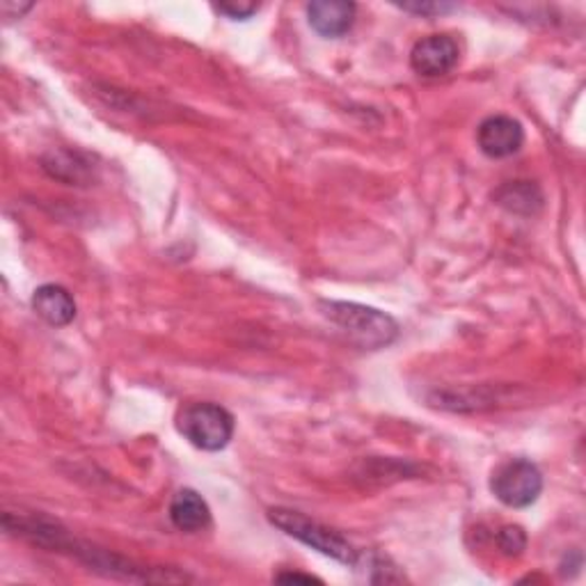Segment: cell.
I'll return each instance as SVG.
<instances>
[{"instance_id":"cell-9","label":"cell","mask_w":586,"mask_h":586,"mask_svg":"<svg viewBox=\"0 0 586 586\" xmlns=\"http://www.w3.org/2000/svg\"><path fill=\"white\" fill-rule=\"evenodd\" d=\"M170 520L182 532H202L211 523V511L200 493L184 488L172 497Z\"/></svg>"},{"instance_id":"cell-7","label":"cell","mask_w":586,"mask_h":586,"mask_svg":"<svg viewBox=\"0 0 586 586\" xmlns=\"http://www.w3.org/2000/svg\"><path fill=\"white\" fill-rule=\"evenodd\" d=\"M310 26L328 39H337L353 28L356 5L346 0H314L308 5Z\"/></svg>"},{"instance_id":"cell-10","label":"cell","mask_w":586,"mask_h":586,"mask_svg":"<svg viewBox=\"0 0 586 586\" xmlns=\"http://www.w3.org/2000/svg\"><path fill=\"white\" fill-rule=\"evenodd\" d=\"M495 200L499 207H504L513 213H536L543 207L540 190L529 182H511L504 188H499Z\"/></svg>"},{"instance_id":"cell-3","label":"cell","mask_w":586,"mask_h":586,"mask_svg":"<svg viewBox=\"0 0 586 586\" xmlns=\"http://www.w3.org/2000/svg\"><path fill=\"white\" fill-rule=\"evenodd\" d=\"M177 428L192 447L221 451L234 436V417L219 403H190L177 415Z\"/></svg>"},{"instance_id":"cell-1","label":"cell","mask_w":586,"mask_h":586,"mask_svg":"<svg viewBox=\"0 0 586 586\" xmlns=\"http://www.w3.org/2000/svg\"><path fill=\"white\" fill-rule=\"evenodd\" d=\"M321 310L362 349H385L399 337L397 321L381 310L337 300L321 302Z\"/></svg>"},{"instance_id":"cell-8","label":"cell","mask_w":586,"mask_h":586,"mask_svg":"<svg viewBox=\"0 0 586 586\" xmlns=\"http://www.w3.org/2000/svg\"><path fill=\"white\" fill-rule=\"evenodd\" d=\"M33 310L39 319H45L49 325L62 328L70 325L76 316V302L72 294L60 285H45L33 294Z\"/></svg>"},{"instance_id":"cell-11","label":"cell","mask_w":586,"mask_h":586,"mask_svg":"<svg viewBox=\"0 0 586 586\" xmlns=\"http://www.w3.org/2000/svg\"><path fill=\"white\" fill-rule=\"evenodd\" d=\"M497 538H499V548H502L507 554H520L527 546V536L520 527H504Z\"/></svg>"},{"instance_id":"cell-13","label":"cell","mask_w":586,"mask_h":586,"mask_svg":"<svg viewBox=\"0 0 586 586\" xmlns=\"http://www.w3.org/2000/svg\"><path fill=\"white\" fill-rule=\"evenodd\" d=\"M399 8L406 10V12H412V14H422V16L445 14V12L456 10V5H451V3H403Z\"/></svg>"},{"instance_id":"cell-12","label":"cell","mask_w":586,"mask_h":586,"mask_svg":"<svg viewBox=\"0 0 586 586\" xmlns=\"http://www.w3.org/2000/svg\"><path fill=\"white\" fill-rule=\"evenodd\" d=\"M259 10L257 3H223V5H215V12H221L234 21H246L250 18L254 12Z\"/></svg>"},{"instance_id":"cell-14","label":"cell","mask_w":586,"mask_h":586,"mask_svg":"<svg viewBox=\"0 0 586 586\" xmlns=\"http://www.w3.org/2000/svg\"><path fill=\"white\" fill-rule=\"evenodd\" d=\"M275 582H302V584H312V582H316V584H321V579L319 577H314V575H302V573H279V575H275Z\"/></svg>"},{"instance_id":"cell-4","label":"cell","mask_w":586,"mask_h":586,"mask_svg":"<svg viewBox=\"0 0 586 586\" xmlns=\"http://www.w3.org/2000/svg\"><path fill=\"white\" fill-rule=\"evenodd\" d=\"M493 495L511 509L532 507L543 493V474L527 459H511L490 476Z\"/></svg>"},{"instance_id":"cell-6","label":"cell","mask_w":586,"mask_h":586,"mask_svg":"<svg viewBox=\"0 0 586 586\" xmlns=\"http://www.w3.org/2000/svg\"><path fill=\"white\" fill-rule=\"evenodd\" d=\"M476 142L488 159H509L523 147L525 128L513 117L493 115L476 128Z\"/></svg>"},{"instance_id":"cell-5","label":"cell","mask_w":586,"mask_h":586,"mask_svg":"<svg viewBox=\"0 0 586 586\" xmlns=\"http://www.w3.org/2000/svg\"><path fill=\"white\" fill-rule=\"evenodd\" d=\"M461 49L449 35H431L420 39L410 53V64L420 76L438 78L449 74L459 64Z\"/></svg>"},{"instance_id":"cell-2","label":"cell","mask_w":586,"mask_h":586,"mask_svg":"<svg viewBox=\"0 0 586 586\" xmlns=\"http://www.w3.org/2000/svg\"><path fill=\"white\" fill-rule=\"evenodd\" d=\"M269 518H271V523L285 534L298 538L300 543H306V546L319 550L325 557L346 563V566H356L360 559L358 550L339 532L316 523V520L308 515H302L291 509H271Z\"/></svg>"}]
</instances>
